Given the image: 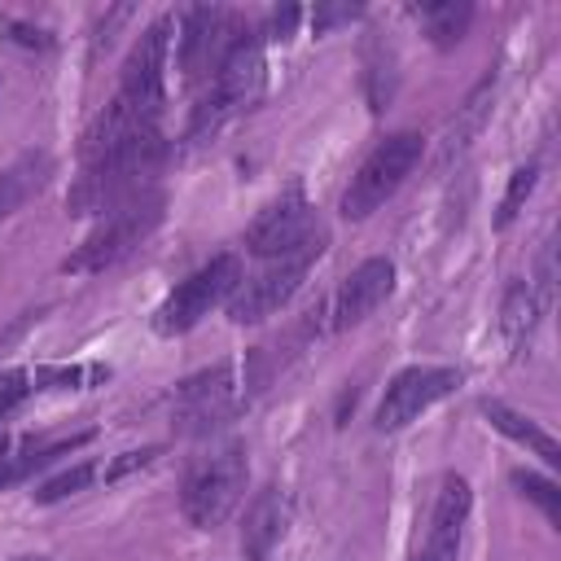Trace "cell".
<instances>
[{"label":"cell","mask_w":561,"mask_h":561,"mask_svg":"<svg viewBox=\"0 0 561 561\" xmlns=\"http://www.w3.org/2000/svg\"><path fill=\"white\" fill-rule=\"evenodd\" d=\"M162 162V131L149 127L131 140H123L118 149L83 162V175L75 180L66 206L70 215H105L114 206H123L127 197H136L149 180V171Z\"/></svg>","instance_id":"1"},{"label":"cell","mask_w":561,"mask_h":561,"mask_svg":"<svg viewBox=\"0 0 561 561\" xmlns=\"http://www.w3.org/2000/svg\"><path fill=\"white\" fill-rule=\"evenodd\" d=\"M162 206H167V197L158 188H140L136 197H127L123 206L101 215V224L88 232V241L61 267L79 272V276H92V272H105V267L123 263L127 254H136L153 237V228L162 224Z\"/></svg>","instance_id":"2"},{"label":"cell","mask_w":561,"mask_h":561,"mask_svg":"<svg viewBox=\"0 0 561 561\" xmlns=\"http://www.w3.org/2000/svg\"><path fill=\"white\" fill-rule=\"evenodd\" d=\"M263 79H267V61H263V44L250 31H237V39L228 44L219 70L210 75L206 96L193 110V131H215L219 123H228L232 114L250 110L263 96Z\"/></svg>","instance_id":"3"},{"label":"cell","mask_w":561,"mask_h":561,"mask_svg":"<svg viewBox=\"0 0 561 561\" xmlns=\"http://www.w3.org/2000/svg\"><path fill=\"white\" fill-rule=\"evenodd\" d=\"M245 478H250V465H245V447L241 443H228L210 456H202L188 478H184V491H180V508L184 517L197 526V530H215L228 522V513L241 504L245 495Z\"/></svg>","instance_id":"4"},{"label":"cell","mask_w":561,"mask_h":561,"mask_svg":"<svg viewBox=\"0 0 561 561\" xmlns=\"http://www.w3.org/2000/svg\"><path fill=\"white\" fill-rule=\"evenodd\" d=\"M421 153H425V140L416 131H394V136L377 140L373 153L359 162V171L351 175V184L342 193V215L346 219H368L377 206H386L399 193V184L416 171Z\"/></svg>","instance_id":"5"},{"label":"cell","mask_w":561,"mask_h":561,"mask_svg":"<svg viewBox=\"0 0 561 561\" xmlns=\"http://www.w3.org/2000/svg\"><path fill=\"white\" fill-rule=\"evenodd\" d=\"M241 280V263L237 254H219L210 259L206 267H197L188 280H180L153 311V333L158 337H175V333H188L193 324H202V316H210V307L228 302V294L237 289Z\"/></svg>","instance_id":"6"},{"label":"cell","mask_w":561,"mask_h":561,"mask_svg":"<svg viewBox=\"0 0 561 561\" xmlns=\"http://www.w3.org/2000/svg\"><path fill=\"white\" fill-rule=\"evenodd\" d=\"M311 245H324V232L316 224V210L311 202L302 197V188H285L276 202H267L254 224L245 228V250L259 254V259H289V254H302Z\"/></svg>","instance_id":"7"},{"label":"cell","mask_w":561,"mask_h":561,"mask_svg":"<svg viewBox=\"0 0 561 561\" xmlns=\"http://www.w3.org/2000/svg\"><path fill=\"white\" fill-rule=\"evenodd\" d=\"M320 250H324V245H311V250H302V254L272 259V263H267L263 272H254V276H241L237 289H232L228 302H224L228 320H232V324H259V320H267L272 311H280V307L302 289V280H307L311 263L320 259Z\"/></svg>","instance_id":"8"},{"label":"cell","mask_w":561,"mask_h":561,"mask_svg":"<svg viewBox=\"0 0 561 561\" xmlns=\"http://www.w3.org/2000/svg\"><path fill=\"white\" fill-rule=\"evenodd\" d=\"M171 26L175 18H158L140 31V39L131 44L127 61H123V79H118V101H127L131 110L158 118L162 114V96H167V53H171Z\"/></svg>","instance_id":"9"},{"label":"cell","mask_w":561,"mask_h":561,"mask_svg":"<svg viewBox=\"0 0 561 561\" xmlns=\"http://www.w3.org/2000/svg\"><path fill=\"white\" fill-rule=\"evenodd\" d=\"M241 403V386H237V368L232 364H215L197 377H188L175 399H171V416L175 430L184 434H210L219 421H228Z\"/></svg>","instance_id":"10"},{"label":"cell","mask_w":561,"mask_h":561,"mask_svg":"<svg viewBox=\"0 0 561 561\" xmlns=\"http://www.w3.org/2000/svg\"><path fill=\"white\" fill-rule=\"evenodd\" d=\"M456 386H460V373H456V368H434V364L403 368V373L386 386V394H381V403H377V430H381V434H394V430L412 425L421 412H430V408H434L438 399H447Z\"/></svg>","instance_id":"11"},{"label":"cell","mask_w":561,"mask_h":561,"mask_svg":"<svg viewBox=\"0 0 561 561\" xmlns=\"http://www.w3.org/2000/svg\"><path fill=\"white\" fill-rule=\"evenodd\" d=\"M232 39H237V22H232L228 9H215V4L188 9L184 22H180V70H184V83H197V79L215 75Z\"/></svg>","instance_id":"12"},{"label":"cell","mask_w":561,"mask_h":561,"mask_svg":"<svg viewBox=\"0 0 561 561\" xmlns=\"http://www.w3.org/2000/svg\"><path fill=\"white\" fill-rule=\"evenodd\" d=\"M394 289V263L390 259H364L329 298V324L333 329H351L359 320H368Z\"/></svg>","instance_id":"13"},{"label":"cell","mask_w":561,"mask_h":561,"mask_svg":"<svg viewBox=\"0 0 561 561\" xmlns=\"http://www.w3.org/2000/svg\"><path fill=\"white\" fill-rule=\"evenodd\" d=\"M469 504H473L469 482L460 473H447L443 486H438V500H434V513H430V530H425V543H421L416 561H456Z\"/></svg>","instance_id":"14"},{"label":"cell","mask_w":561,"mask_h":561,"mask_svg":"<svg viewBox=\"0 0 561 561\" xmlns=\"http://www.w3.org/2000/svg\"><path fill=\"white\" fill-rule=\"evenodd\" d=\"M285 526H289V495L280 486L259 491L254 504L245 508V522H241V552L250 561H263L280 543Z\"/></svg>","instance_id":"15"},{"label":"cell","mask_w":561,"mask_h":561,"mask_svg":"<svg viewBox=\"0 0 561 561\" xmlns=\"http://www.w3.org/2000/svg\"><path fill=\"white\" fill-rule=\"evenodd\" d=\"M48 180H53V158H48L44 149L22 153L18 162H9V167L0 171V219L18 215L31 197H39Z\"/></svg>","instance_id":"16"},{"label":"cell","mask_w":561,"mask_h":561,"mask_svg":"<svg viewBox=\"0 0 561 561\" xmlns=\"http://www.w3.org/2000/svg\"><path fill=\"white\" fill-rule=\"evenodd\" d=\"M482 416L500 430V434H508L513 443H522V447H530L548 469H557L561 465V443L548 434V430H539L530 416H522V412H513L508 403H500V399H482Z\"/></svg>","instance_id":"17"},{"label":"cell","mask_w":561,"mask_h":561,"mask_svg":"<svg viewBox=\"0 0 561 561\" xmlns=\"http://www.w3.org/2000/svg\"><path fill=\"white\" fill-rule=\"evenodd\" d=\"M543 307H548V298L539 294L535 280H513V285H508V294H504V311H500V329H504L508 351H522V346L530 342V333H535Z\"/></svg>","instance_id":"18"},{"label":"cell","mask_w":561,"mask_h":561,"mask_svg":"<svg viewBox=\"0 0 561 561\" xmlns=\"http://www.w3.org/2000/svg\"><path fill=\"white\" fill-rule=\"evenodd\" d=\"M416 18L425 22V35L438 48H451V44L465 39L469 18H473V4H465V0H434V4H416Z\"/></svg>","instance_id":"19"},{"label":"cell","mask_w":561,"mask_h":561,"mask_svg":"<svg viewBox=\"0 0 561 561\" xmlns=\"http://www.w3.org/2000/svg\"><path fill=\"white\" fill-rule=\"evenodd\" d=\"M105 377H110V368H101V364H88V368L70 364V368H39L31 381H35V390H57V386L83 390V386H92V381H105Z\"/></svg>","instance_id":"20"},{"label":"cell","mask_w":561,"mask_h":561,"mask_svg":"<svg viewBox=\"0 0 561 561\" xmlns=\"http://www.w3.org/2000/svg\"><path fill=\"white\" fill-rule=\"evenodd\" d=\"M92 478H101V469L92 465V460H79L75 469H66V473H57V478H48L39 491H35V500L39 504H57V500H66V495H75V491H83Z\"/></svg>","instance_id":"21"},{"label":"cell","mask_w":561,"mask_h":561,"mask_svg":"<svg viewBox=\"0 0 561 561\" xmlns=\"http://www.w3.org/2000/svg\"><path fill=\"white\" fill-rule=\"evenodd\" d=\"M535 180H539V167L535 162H526V167H517L513 175H508V188H504V202H500V228H508L513 219H517V210L526 206V197L535 193Z\"/></svg>","instance_id":"22"},{"label":"cell","mask_w":561,"mask_h":561,"mask_svg":"<svg viewBox=\"0 0 561 561\" xmlns=\"http://www.w3.org/2000/svg\"><path fill=\"white\" fill-rule=\"evenodd\" d=\"M513 486H517L526 500H535L552 526L561 522V491H557L548 478H535V473H522V469H517V473H513Z\"/></svg>","instance_id":"23"},{"label":"cell","mask_w":561,"mask_h":561,"mask_svg":"<svg viewBox=\"0 0 561 561\" xmlns=\"http://www.w3.org/2000/svg\"><path fill=\"white\" fill-rule=\"evenodd\" d=\"M31 390H35V386H31V373H22V368L0 373V416H9Z\"/></svg>","instance_id":"24"},{"label":"cell","mask_w":561,"mask_h":561,"mask_svg":"<svg viewBox=\"0 0 561 561\" xmlns=\"http://www.w3.org/2000/svg\"><path fill=\"white\" fill-rule=\"evenodd\" d=\"M158 451H162V447H140V451H123L118 460H110V465L101 469V478H105V482H118V478H127V473H136V469H145V465H153V460H158Z\"/></svg>","instance_id":"25"},{"label":"cell","mask_w":561,"mask_h":561,"mask_svg":"<svg viewBox=\"0 0 561 561\" xmlns=\"http://www.w3.org/2000/svg\"><path fill=\"white\" fill-rule=\"evenodd\" d=\"M355 13H359L355 4H351V9H346V4H342V9H316V18H311V22H316V31H329L333 22H342V18H355Z\"/></svg>","instance_id":"26"},{"label":"cell","mask_w":561,"mask_h":561,"mask_svg":"<svg viewBox=\"0 0 561 561\" xmlns=\"http://www.w3.org/2000/svg\"><path fill=\"white\" fill-rule=\"evenodd\" d=\"M294 22H298V9H285V13H272V35H276V39H289V31H294Z\"/></svg>","instance_id":"27"},{"label":"cell","mask_w":561,"mask_h":561,"mask_svg":"<svg viewBox=\"0 0 561 561\" xmlns=\"http://www.w3.org/2000/svg\"><path fill=\"white\" fill-rule=\"evenodd\" d=\"M4 451H9V438H4V434H0V460H4Z\"/></svg>","instance_id":"28"},{"label":"cell","mask_w":561,"mask_h":561,"mask_svg":"<svg viewBox=\"0 0 561 561\" xmlns=\"http://www.w3.org/2000/svg\"><path fill=\"white\" fill-rule=\"evenodd\" d=\"M22 561H39V557H22Z\"/></svg>","instance_id":"29"}]
</instances>
